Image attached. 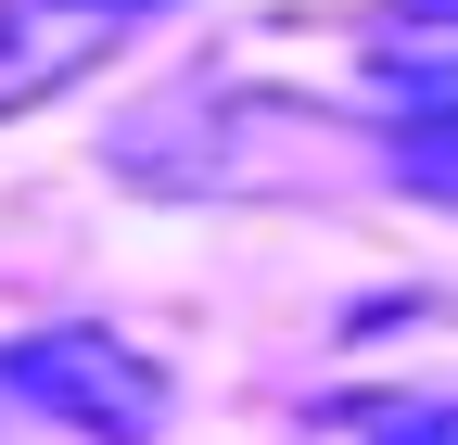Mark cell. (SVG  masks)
<instances>
[{"label":"cell","instance_id":"7a4b0ae2","mask_svg":"<svg viewBox=\"0 0 458 445\" xmlns=\"http://www.w3.org/2000/svg\"><path fill=\"white\" fill-rule=\"evenodd\" d=\"M0 395L26 420H51V432H77V445H153L165 407H179V382L140 344H114L102 318H51V331H13L0 344Z\"/></svg>","mask_w":458,"mask_h":445},{"label":"cell","instance_id":"8992f818","mask_svg":"<svg viewBox=\"0 0 458 445\" xmlns=\"http://www.w3.org/2000/svg\"><path fill=\"white\" fill-rule=\"evenodd\" d=\"M369 445H458V395H433V407H394Z\"/></svg>","mask_w":458,"mask_h":445},{"label":"cell","instance_id":"277c9868","mask_svg":"<svg viewBox=\"0 0 458 445\" xmlns=\"http://www.w3.org/2000/svg\"><path fill=\"white\" fill-rule=\"evenodd\" d=\"M357 64L394 102H458V0H369L357 13Z\"/></svg>","mask_w":458,"mask_h":445},{"label":"cell","instance_id":"6da1fadb","mask_svg":"<svg viewBox=\"0 0 458 445\" xmlns=\"http://www.w3.org/2000/svg\"><path fill=\"white\" fill-rule=\"evenodd\" d=\"M331 140H357L331 102L255 89V77H179L102 140V165L165 204H280V191L331 179Z\"/></svg>","mask_w":458,"mask_h":445},{"label":"cell","instance_id":"3957f363","mask_svg":"<svg viewBox=\"0 0 458 445\" xmlns=\"http://www.w3.org/2000/svg\"><path fill=\"white\" fill-rule=\"evenodd\" d=\"M153 13H179V0H0V128L102 77Z\"/></svg>","mask_w":458,"mask_h":445},{"label":"cell","instance_id":"5b68a950","mask_svg":"<svg viewBox=\"0 0 458 445\" xmlns=\"http://www.w3.org/2000/svg\"><path fill=\"white\" fill-rule=\"evenodd\" d=\"M382 179L420 204H458V102H408V128L382 140Z\"/></svg>","mask_w":458,"mask_h":445}]
</instances>
